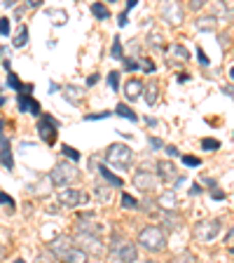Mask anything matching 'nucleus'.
Listing matches in <instances>:
<instances>
[{"instance_id": "nucleus-1", "label": "nucleus", "mask_w": 234, "mask_h": 263, "mask_svg": "<svg viewBox=\"0 0 234 263\" xmlns=\"http://www.w3.org/2000/svg\"><path fill=\"white\" fill-rule=\"evenodd\" d=\"M138 247H143L145 252H162L166 247V233H164L162 226H145L138 235Z\"/></svg>"}, {"instance_id": "nucleus-2", "label": "nucleus", "mask_w": 234, "mask_h": 263, "mask_svg": "<svg viewBox=\"0 0 234 263\" xmlns=\"http://www.w3.org/2000/svg\"><path fill=\"white\" fill-rule=\"evenodd\" d=\"M77 174L80 172H77V167L73 162H56L54 170L49 172V181L59 188H68L77 179Z\"/></svg>"}, {"instance_id": "nucleus-3", "label": "nucleus", "mask_w": 234, "mask_h": 263, "mask_svg": "<svg viewBox=\"0 0 234 263\" xmlns=\"http://www.w3.org/2000/svg\"><path fill=\"white\" fill-rule=\"evenodd\" d=\"M220 230H223L220 219H204V221H199V223L192 228V237H195L197 242L206 245V242H213L216 237L220 235Z\"/></svg>"}, {"instance_id": "nucleus-4", "label": "nucleus", "mask_w": 234, "mask_h": 263, "mask_svg": "<svg viewBox=\"0 0 234 263\" xmlns=\"http://www.w3.org/2000/svg\"><path fill=\"white\" fill-rule=\"evenodd\" d=\"M105 160L117 170H126L134 160V151L126 143H110L108 151H105Z\"/></svg>"}, {"instance_id": "nucleus-5", "label": "nucleus", "mask_w": 234, "mask_h": 263, "mask_svg": "<svg viewBox=\"0 0 234 263\" xmlns=\"http://www.w3.org/2000/svg\"><path fill=\"white\" fill-rule=\"evenodd\" d=\"M75 240H73L71 235H59V237H54V240L49 242V254L56 258V261H63L66 263V258H68V254L75 249Z\"/></svg>"}, {"instance_id": "nucleus-6", "label": "nucleus", "mask_w": 234, "mask_h": 263, "mask_svg": "<svg viewBox=\"0 0 234 263\" xmlns=\"http://www.w3.org/2000/svg\"><path fill=\"white\" fill-rule=\"evenodd\" d=\"M56 132H59V122L52 118V115H40V120H38V134L40 139H42L45 143H52L56 141Z\"/></svg>"}, {"instance_id": "nucleus-7", "label": "nucleus", "mask_w": 234, "mask_h": 263, "mask_svg": "<svg viewBox=\"0 0 234 263\" xmlns=\"http://www.w3.org/2000/svg\"><path fill=\"white\" fill-rule=\"evenodd\" d=\"M59 202L66 204V207H80V204H84L89 200V195L84 191H80V188H61L59 191Z\"/></svg>"}, {"instance_id": "nucleus-8", "label": "nucleus", "mask_w": 234, "mask_h": 263, "mask_svg": "<svg viewBox=\"0 0 234 263\" xmlns=\"http://www.w3.org/2000/svg\"><path fill=\"white\" fill-rule=\"evenodd\" d=\"M22 89H24V92H19V97H16V101H19V110H22V113L31 110V113L35 115V118H38V115H42V113H40V104L31 99L33 85H22Z\"/></svg>"}, {"instance_id": "nucleus-9", "label": "nucleus", "mask_w": 234, "mask_h": 263, "mask_svg": "<svg viewBox=\"0 0 234 263\" xmlns=\"http://www.w3.org/2000/svg\"><path fill=\"white\" fill-rule=\"evenodd\" d=\"M159 14H162L164 22L171 24V26H178V24L183 22V7H180L178 3H162Z\"/></svg>"}, {"instance_id": "nucleus-10", "label": "nucleus", "mask_w": 234, "mask_h": 263, "mask_svg": "<svg viewBox=\"0 0 234 263\" xmlns=\"http://www.w3.org/2000/svg\"><path fill=\"white\" fill-rule=\"evenodd\" d=\"M77 245L82 247V252L94 254V256H101L103 254V242L98 240V235H77Z\"/></svg>"}, {"instance_id": "nucleus-11", "label": "nucleus", "mask_w": 234, "mask_h": 263, "mask_svg": "<svg viewBox=\"0 0 234 263\" xmlns=\"http://www.w3.org/2000/svg\"><path fill=\"white\" fill-rule=\"evenodd\" d=\"M187 59H190V52H187L185 45L174 43L166 47V64H187Z\"/></svg>"}, {"instance_id": "nucleus-12", "label": "nucleus", "mask_w": 234, "mask_h": 263, "mask_svg": "<svg viewBox=\"0 0 234 263\" xmlns=\"http://www.w3.org/2000/svg\"><path fill=\"white\" fill-rule=\"evenodd\" d=\"M131 183L138 188V191L143 193H150L155 188V183H157V179H155L153 172H147V170H138L136 174H134V179H131Z\"/></svg>"}, {"instance_id": "nucleus-13", "label": "nucleus", "mask_w": 234, "mask_h": 263, "mask_svg": "<svg viewBox=\"0 0 234 263\" xmlns=\"http://www.w3.org/2000/svg\"><path fill=\"white\" fill-rule=\"evenodd\" d=\"M157 207L162 209V212H176V207H178V197H176L174 191H164L162 195L157 197Z\"/></svg>"}, {"instance_id": "nucleus-14", "label": "nucleus", "mask_w": 234, "mask_h": 263, "mask_svg": "<svg viewBox=\"0 0 234 263\" xmlns=\"http://www.w3.org/2000/svg\"><path fill=\"white\" fill-rule=\"evenodd\" d=\"M117 256H120L122 263H136L138 261V247L134 245V242H124L122 249L117 252Z\"/></svg>"}, {"instance_id": "nucleus-15", "label": "nucleus", "mask_w": 234, "mask_h": 263, "mask_svg": "<svg viewBox=\"0 0 234 263\" xmlns=\"http://www.w3.org/2000/svg\"><path fill=\"white\" fill-rule=\"evenodd\" d=\"M124 94L129 101H136L138 97H143V82L136 80V78H129L124 85Z\"/></svg>"}, {"instance_id": "nucleus-16", "label": "nucleus", "mask_w": 234, "mask_h": 263, "mask_svg": "<svg viewBox=\"0 0 234 263\" xmlns=\"http://www.w3.org/2000/svg\"><path fill=\"white\" fill-rule=\"evenodd\" d=\"M157 97H159V85H157V80H150L143 87V99H145L147 106H155L157 104Z\"/></svg>"}, {"instance_id": "nucleus-17", "label": "nucleus", "mask_w": 234, "mask_h": 263, "mask_svg": "<svg viewBox=\"0 0 234 263\" xmlns=\"http://www.w3.org/2000/svg\"><path fill=\"white\" fill-rule=\"evenodd\" d=\"M0 162H3V167L5 170H12L14 167V162H12V151H10V139H0Z\"/></svg>"}, {"instance_id": "nucleus-18", "label": "nucleus", "mask_w": 234, "mask_h": 263, "mask_svg": "<svg viewBox=\"0 0 234 263\" xmlns=\"http://www.w3.org/2000/svg\"><path fill=\"white\" fill-rule=\"evenodd\" d=\"M157 172L164 181H174L176 179V167L169 162V160H159L157 162Z\"/></svg>"}, {"instance_id": "nucleus-19", "label": "nucleus", "mask_w": 234, "mask_h": 263, "mask_svg": "<svg viewBox=\"0 0 234 263\" xmlns=\"http://www.w3.org/2000/svg\"><path fill=\"white\" fill-rule=\"evenodd\" d=\"M63 97L68 99L71 104H80L82 97H84V89L75 87V85H66V87H63Z\"/></svg>"}, {"instance_id": "nucleus-20", "label": "nucleus", "mask_w": 234, "mask_h": 263, "mask_svg": "<svg viewBox=\"0 0 234 263\" xmlns=\"http://www.w3.org/2000/svg\"><path fill=\"white\" fill-rule=\"evenodd\" d=\"M180 223H183V219H180L176 212H164V226L162 228L176 230V228H180Z\"/></svg>"}, {"instance_id": "nucleus-21", "label": "nucleus", "mask_w": 234, "mask_h": 263, "mask_svg": "<svg viewBox=\"0 0 234 263\" xmlns=\"http://www.w3.org/2000/svg\"><path fill=\"white\" fill-rule=\"evenodd\" d=\"M216 16H199V19H197V28H199V31H206V33H213L216 31Z\"/></svg>"}, {"instance_id": "nucleus-22", "label": "nucleus", "mask_w": 234, "mask_h": 263, "mask_svg": "<svg viewBox=\"0 0 234 263\" xmlns=\"http://www.w3.org/2000/svg\"><path fill=\"white\" fill-rule=\"evenodd\" d=\"M94 197L98 202H110L113 200V188L110 186H96L94 188Z\"/></svg>"}, {"instance_id": "nucleus-23", "label": "nucleus", "mask_w": 234, "mask_h": 263, "mask_svg": "<svg viewBox=\"0 0 234 263\" xmlns=\"http://www.w3.org/2000/svg\"><path fill=\"white\" fill-rule=\"evenodd\" d=\"M47 16L54 19L52 24H56V26H63V24L68 22V12L66 10H54V7H52V10H47Z\"/></svg>"}, {"instance_id": "nucleus-24", "label": "nucleus", "mask_w": 234, "mask_h": 263, "mask_svg": "<svg viewBox=\"0 0 234 263\" xmlns=\"http://www.w3.org/2000/svg\"><path fill=\"white\" fill-rule=\"evenodd\" d=\"M98 172H101V176H103V179L108 181L110 186H117V188L122 186V179H120V176H115L113 172L108 170V167H103V164H98Z\"/></svg>"}, {"instance_id": "nucleus-25", "label": "nucleus", "mask_w": 234, "mask_h": 263, "mask_svg": "<svg viewBox=\"0 0 234 263\" xmlns=\"http://www.w3.org/2000/svg\"><path fill=\"white\" fill-rule=\"evenodd\" d=\"M115 113L120 115V118H126V120H131V122L138 120V115L134 113V110H131L126 104H117V106H115Z\"/></svg>"}, {"instance_id": "nucleus-26", "label": "nucleus", "mask_w": 234, "mask_h": 263, "mask_svg": "<svg viewBox=\"0 0 234 263\" xmlns=\"http://www.w3.org/2000/svg\"><path fill=\"white\" fill-rule=\"evenodd\" d=\"M87 261H89V256L82 252L80 247H75V249L68 254V258H66V263H87Z\"/></svg>"}, {"instance_id": "nucleus-27", "label": "nucleus", "mask_w": 234, "mask_h": 263, "mask_svg": "<svg viewBox=\"0 0 234 263\" xmlns=\"http://www.w3.org/2000/svg\"><path fill=\"white\" fill-rule=\"evenodd\" d=\"M26 43H28V28L22 24V26H19V33L14 35V47H24Z\"/></svg>"}, {"instance_id": "nucleus-28", "label": "nucleus", "mask_w": 234, "mask_h": 263, "mask_svg": "<svg viewBox=\"0 0 234 263\" xmlns=\"http://www.w3.org/2000/svg\"><path fill=\"white\" fill-rule=\"evenodd\" d=\"M92 12H94V16H98V19H108V16H110V10L103 5V3H94Z\"/></svg>"}, {"instance_id": "nucleus-29", "label": "nucleus", "mask_w": 234, "mask_h": 263, "mask_svg": "<svg viewBox=\"0 0 234 263\" xmlns=\"http://www.w3.org/2000/svg\"><path fill=\"white\" fill-rule=\"evenodd\" d=\"M169 263H197V261H195V254H192V252H187V249H185V252H180L178 256H174V258H171Z\"/></svg>"}, {"instance_id": "nucleus-30", "label": "nucleus", "mask_w": 234, "mask_h": 263, "mask_svg": "<svg viewBox=\"0 0 234 263\" xmlns=\"http://www.w3.org/2000/svg\"><path fill=\"white\" fill-rule=\"evenodd\" d=\"M122 207L124 209H138L141 207V202H138L136 197H131L129 193H124V195H122Z\"/></svg>"}, {"instance_id": "nucleus-31", "label": "nucleus", "mask_w": 234, "mask_h": 263, "mask_svg": "<svg viewBox=\"0 0 234 263\" xmlns=\"http://www.w3.org/2000/svg\"><path fill=\"white\" fill-rule=\"evenodd\" d=\"M108 85L113 92H117L120 89V71H110L108 73Z\"/></svg>"}, {"instance_id": "nucleus-32", "label": "nucleus", "mask_w": 234, "mask_h": 263, "mask_svg": "<svg viewBox=\"0 0 234 263\" xmlns=\"http://www.w3.org/2000/svg\"><path fill=\"white\" fill-rule=\"evenodd\" d=\"M0 202H3V204H5V207H7V212H14L16 202H14V200H12L10 195H7L5 191H0Z\"/></svg>"}, {"instance_id": "nucleus-33", "label": "nucleus", "mask_w": 234, "mask_h": 263, "mask_svg": "<svg viewBox=\"0 0 234 263\" xmlns=\"http://www.w3.org/2000/svg\"><path fill=\"white\" fill-rule=\"evenodd\" d=\"M113 57L115 59H124V54H122V43H120V38H113Z\"/></svg>"}, {"instance_id": "nucleus-34", "label": "nucleus", "mask_w": 234, "mask_h": 263, "mask_svg": "<svg viewBox=\"0 0 234 263\" xmlns=\"http://www.w3.org/2000/svg\"><path fill=\"white\" fill-rule=\"evenodd\" d=\"M147 40L153 43V47H157V49H166V45L162 43V40H164V38H162V33H153V35H150Z\"/></svg>"}, {"instance_id": "nucleus-35", "label": "nucleus", "mask_w": 234, "mask_h": 263, "mask_svg": "<svg viewBox=\"0 0 234 263\" xmlns=\"http://www.w3.org/2000/svg\"><path fill=\"white\" fill-rule=\"evenodd\" d=\"M202 148H204V151H218V148H220V141H216V139H204V141H202Z\"/></svg>"}, {"instance_id": "nucleus-36", "label": "nucleus", "mask_w": 234, "mask_h": 263, "mask_svg": "<svg viewBox=\"0 0 234 263\" xmlns=\"http://www.w3.org/2000/svg\"><path fill=\"white\" fill-rule=\"evenodd\" d=\"M61 151H63V153L68 155V158H71V160H75V162H77V160H80V151H77V148H73V146H63V148H61Z\"/></svg>"}, {"instance_id": "nucleus-37", "label": "nucleus", "mask_w": 234, "mask_h": 263, "mask_svg": "<svg viewBox=\"0 0 234 263\" xmlns=\"http://www.w3.org/2000/svg\"><path fill=\"white\" fill-rule=\"evenodd\" d=\"M33 263H54V256H52L49 252H42V254H38V256H35V261H33Z\"/></svg>"}, {"instance_id": "nucleus-38", "label": "nucleus", "mask_w": 234, "mask_h": 263, "mask_svg": "<svg viewBox=\"0 0 234 263\" xmlns=\"http://www.w3.org/2000/svg\"><path fill=\"white\" fill-rule=\"evenodd\" d=\"M7 85H10V87H14V89H22V80H19L14 73H10V76H7Z\"/></svg>"}, {"instance_id": "nucleus-39", "label": "nucleus", "mask_w": 234, "mask_h": 263, "mask_svg": "<svg viewBox=\"0 0 234 263\" xmlns=\"http://www.w3.org/2000/svg\"><path fill=\"white\" fill-rule=\"evenodd\" d=\"M183 162H185L187 167H199V164H202V160H199V158H190V155H185V158H183Z\"/></svg>"}, {"instance_id": "nucleus-40", "label": "nucleus", "mask_w": 234, "mask_h": 263, "mask_svg": "<svg viewBox=\"0 0 234 263\" xmlns=\"http://www.w3.org/2000/svg\"><path fill=\"white\" fill-rule=\"evenodd\" d=\"M124 68L126 71H138L141 64H138V61H131V59H124Z\"/></svg>"}, {"instance_id": "nucleus-41", "label": "nucleus", "mask_w": 234, "mask_h": 263, "mask_svg": "<svg viewBox=\"0 0 234 263\" xmlns=\"http://www.w3.org/2000/svg\"><path fill=\"white\" fill-rule=\"evenodd\" d=\"M197 59H199V64H202V66H208V57L204 54L202 47H197Z\"/></svg>"}, {"instance_id": "nucleus-42", "label": "nucleus", "mask_w": 234, "mask_h": 263, "mask_svg": "<svg viewBox=\"0 0 234 263\" xmlns=\"http://www.w3.org/2000/svg\"><path fill=\"white\" fill-rule=\"evenodd\" d=\"M0 33H3V35H7V33H10V19H5V16L0 19Z\"/></svg>"}, {"instance_id": "nucleus-43", "label": "nucleus", "mask_w": 234, "mask_h": 263, "mask_svg": "<svg viewBox=\"0 0 234 263\" xmlns=\"http://www.w3.org/2000/svg\"><path fill=\"white\" fill-rule=\"evenodd\" d=\"M138 64H141V68H143V71H147V73H153V71H155V64H153V61L143 59V61H138Z\"/></svg>"}, {"instance_id": "nucleus-44", "label": "nucleus", "mask_w": 234, "mask_h": 263, "mask_svg": "<svg viewBox=\"0 0 234 263\" xmlns=\"http://www.w3.org/2000/svg\"><path fill=\"white\" fill-rule=\"evenodd\" d=\"M204 5H206L204 0H190V10H195V12H199Z\"/></svg>"}, {"instance_id": "nucleus-45", "label": "nucleus", "mask_w": 234, "mask_h": 263, "mask_svg": "<svg viewBox=\"0 0 234 263\" xmlns=\"http://www.w3.org/2000/svg\"><path fill=\"white\" fill-rule=\"evenodd\" d=\"M108 115H113V113H92V115H87L84 120H103V118H108Z\"/></svg>"}, {"instance_id": "nucleus-46", "label": "nucleus", "mask_w": 234, "mask_h": 263, "mask_svg": "<svg viewBox=\"0 0 234 263\" xmlns=\"http://www.w3.org/2000/svg\"><path fill=\"white\" fill-rule=\"evenodd\" d=\"M220 89H223V94H229V97L234 99V85H223Z\"/></svg>"}, {"instance_id": "nucleus-47", "label": "nucleus", "mask_w": 234, "mask_h": 263, "mask_svg": "<svg viewBox=\"0 0 234 263\" xmlns=\"http://www.w3.org/2000/svg\"><path fill=\"white\" fill-rule=\"evenodd\" d=\"M166 153H169V158H178V148H176V146H166Z\"/></svg>"}, {"instance_id": "nucleus-48", "label": "nucleus", "mask_w": 234, "mask_h": 263, "mask_svg": "<svg viewBox=\"0 0 234 263\" xmlns=\"http://www.w3.org/2000/svg\"><path fill=\"white\" fill-rule=\"evenodd\" d=\"M147 143H150V146H153V148H162V141H159V139H155V137H150V139H147Z\"/></svg>"}, {"instance_id": "nucleus-49", "label": "nucleus", "mask_w": 234, "mask_h": 263, "mask_svg": "<svg viewBox=\"0 0 234 263\" xmlns=\"http://www.w3.org/2000/svg\"><path fill=\"white\" fill-rule=\"evenodd\" d=\"M98 82V73H92V76L87 78V85H96Z\"/></svg>"}, {"instance_id": "nucleus-50", "label": "nucleus", "mask_w": 234, "mask_h": 263, "mask_svg": "<svg viewBox=\"0 0 234 263\" xmlns=\"http://www.w3.org/2000/svg\"><path fill=\"white\" fill-rule=\"evenodd\" d=\"M42 5V0H28V7H31V10H35V7H40Z\"/></svg>"}, {"instance_id": "nucleus-51", "label": "nucleus", "mask_w": 234, "mask_h": 263, "mask_svg": "<svg viewBox=\"0 0 234 263\" xmlns=\"http://www.w3.org/2000/svg\"><path fill=\"white\" fill-rule=\"evenodd\" d=\"M211 195H213V200H225V193H220V191H213Z\"/></svg>"}, {"instance_id": "nucleus-52", "label": "nucleus", "mask_w": 234, "mask_h": 263, "mask_svg": "<svg viewBox=\"0 0 234 263\" xmlns=\"http://www.w3.org/2000/svg\"><path fill=\"white\" fill-rule=\"evenodd\" d=\"M117 24H120V26H124V24H126V10L120 14V22H117Z\"/></svg>"}, {"instance_id": "nucleus-53", "label": "nucleus", "mask_w": 234, "mask_h": 263, "mask_svg": "<svg viewBox=\"0 0 234 263\" xmlns=\"http://www.w3.org/2000/svg\"><path fill=\"white\" fill-rule=\"evenodd\" d=\"M225 240H227V242H232V240H234V226H232V230L227 233V237H225Z\"/></svg>"}, {"instance_id": "nucleus-54", "label": "nucleus", "mask_w": 234, "mask_h": 263, "mask_svg": "<svg viewBox=\"0 0 234 263\" xmlns=\"http://www.w3.org/2000/svg\"><path fill=\"white\" fill-rule=\"evenodd\" d=\"M5 104V97H3V89H0V106Z\"/></svg>"}, {"instance_id": "nucleus-55", "label": "nucleus", "mask_w": 234, "mask_h": 263, "mask_svg": "<svg viewBox=\"0 0 234 263\" xmlns=\"http://www.w3.org/2000/svg\"><path fill=\"white\" fill-rule=\"evenodd\" d=\"M3 256H5V249H3V247H0V258H3Z\"/></svg>"}, {"instance_id": "nucleus-56", "label": "nucleus", "mask_w": 234, "mask_h": 263, "mask_svg": "<svg viewBox=\"0 0 234 263\" xmlns=\"http://www.w3.org/2000/svg\"><path fill=\"white\" fill-rule=\"evenodd\" d=\"M229 78H232V80H234V68H229Z\"/></svg>"}, {"instance_id": "nucleus-57", "label": "nucleus", "mask_w": 234, "mask_h": 263, "mask_svg": "<svg viewBox=\"0 0 234 263\" xmlns=\"http://www.w3.org/2000/svg\"><path fill=\"white\" fill-rule=\"evenodd\" d=\"M14 263H26V261H24V258H14Z\"/></svg>"}, {"instance_id": "nucleus-58", "label": "nucleus", "mask_w": 234, "mask_h": 263, "mask_svg": "<svg viewBox=\"0 0 234 263\" xmlns=\"http://www.w3.org/2000/svg\"><path fill=\"white\" fill-rule=\"evenodd\" d=\"M0 139H3V120H0Z\"/></svg>"}, {"instance_id": "nucleus-59", "label": "nucleus", "mask_w": 234, "mask_h": 263, "mask_svg": "<svg viewBox=\"0 0 234 263\" xmlns=\"http://www.w3.org/2000/svg\"><path fill=\"white\" fill-rule=\"evenodd\" d=\"M143 263H159V261H153V258H147V261H143Z\"/></svg>"}]
</instances>
